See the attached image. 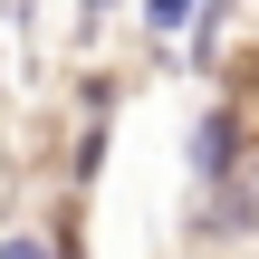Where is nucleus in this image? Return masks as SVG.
Instances as JSON below:
<instances>
[{"instance_id":"f257e3e1","label":"nucleus","mask_w":259,"mask_h":259,"mask_svg":"<svg viewBox=\"0 0 259 259\" xmlns=\"http://www.w3.org/2000/svg\"><path fill=\"white\" fill-rule=\"evenodd\" d=\"M192 10H202V0H144V19H154V29H183Z\"/></svg>"},{"instance_id":"f03ea898","label":"nucleus","mask_w":259,"mask_h":259,"mask_svg":"<svg viewBox=\"0 0 259 259\" xmlns=\"http://www.w3.org/2000/svg\"><path fill=\"white\" fill-rule=\"evenodd\" d=\"M0 259H48V250H38V240H0Z\"/></svg>"},{"instance_id":"7ed1b4c3","label":"nucleus","mask_w":259,"mask_h":259,"mask_svg":"<svg viewBox=\"0 0 259 259\" xmlns=\"http://www.w3.org/2000/svg\"><path fill=\"white\" fill-rule=\"evenodd\" d=\"M106 10H115V0H77V19H106Z\"/></svg>"}]
</instances>
